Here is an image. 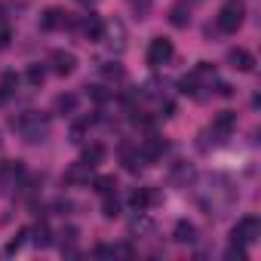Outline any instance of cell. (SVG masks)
I'll return each mask as SVG.
<instances>
[{"instance_id": "obj_15", "label": "cell", "mask_w": 261, "mask_h": 261, "mask_svg": "<svg viewBox=\"0 0 261 261\" xmlns=\"http://www.w3.org/2000/svg\"><path fill=\"white\" fill-rule=\"evenodd\" d=\"M16 89H19V74H16V71H7V74H4V83H0V95L10 98Z\"/></svg>"}, {"instance_id": "obj_13", "label": "cell", "mask_w": 261, "mask_h": 261, "mask_svg": "<svg viewBox=\"0 0 261 261\" xmlns=\"http://www.w3.org/2000/svg\"><path fill=\"white\" fill-rule=\"evenodd\" d=\"M172 237H175V243H194V240H197V227H194L191 221H178Z\"/></svg>"}, {"instance_id": "obj_8", "label": "cell", "mask_w": 261, "mask_h": 261, "mask_svg": "<svg viewBox=\"0 0 261 261\" xmlns=\"http://www.w3.org/2000/svg\"><path fill=\"white\" fill-rule=\"evenodd\" d=\"M71 13H65V10H46L43 13V19H40V28H46V31H53V28H68L71 25V19H68Z\"/></svg>"}, {"instance_id": "obj_19", "label": "cell", "mask_w": 261, "mask_h": 261, "mask_svg": "<svg viewBox=\"0 0 261 261\" xmlns=\"http://www.w3.org/2000/svg\"><path fill=\"white\" fill-rule=\"evenodd\" d=\"M43 80H46V68H43V65H31V68H28V83H31V86H40Z\"/></svg>"}, {"instance_id": "obj_12", "label": "cell", "mask_w": 261, "mask_h": 261, "mask_svg": "<svg viewBox=\"0 0 261 261\" xmlns=\"http://www.w3.org/2000/svg\"><path fill=\"white\" fill-rule=\"evenodd\" d=\"M169 22L175 25V28H185L188 22H191V4L185 0V4H175L172 10H169Z\"/></svg>"}, {"instance_id": "obj_14", "label": "cell", "mask_w": 261, "mask_h": 261, "mask_svg": "<svg viewBox=\"0 0 261 261\" xmlns=\"http://www.w3.org/2000/svg\"><path fill=\"white\" fill-rule=\"evenodd\" d=\"M101 160H105V148H101V145H89V148L83 151V157H80V163H86L89 169H92V166H98Z\"/></svg>"}, {"instance_id": "obj_6", "label": "cell", "mask_w": 261, "mask_h": 261, "mask_svg": "<svg viewBox=\"0 0 261 261\" xmlns=\"http://www.w3.org/2000/svg\"><path fill=\"white\" fill-rule=\"evenodd\" d=\"M77 28H80V34H83L86 40H92V43H95V40H105V22H101L98 16H92V13L83 16Z\"/></svg>"}, {"instance_id": "obj_23", "label": "cell", "mask_w": 261, "mask_h": 261, "mask_svg": "<svg viewBox=\"0 0 261 261\" xmlns=\"http://www.w3.org/2000/svg\"><path fill=\"white\" fill-rule=\"evenodd\" d=\"M25 237H28V230H19V237L7 246V252H19V249H22V243H25Z\"/></svg>"}, {"instance_id": "obj_18", "label": "cell", "mask_w": 261, "mask_h": 261, "mask_svg": "<svg viewBox=\"0 0 261 261\" xmlns=\"http://www.w3.org/2000/svg\"><path fill=\"white\" fill-rule=\"evenodd\" d=\"M123 160H126V169H129V172H136V169H142L145 154H142V151H139V154H136V151H126V154H123Z\"/></svg>"}, {"instance_id": "obj_4", "label": "cell", "mask_w": 261, "mask_h": 261, "mask_svg": "<svg viewBox=\"0 0 261 261\" xmlns=\"http://www.w3.org/2000/svg\"><path fill=\"white\" fill-rule=\"evenodd\" d=\"M172 40L169 37H154L151 40V46H148V65L151 68H160V65H166L169 59H172Z\"/></svg>"}, {"instance_id": "obj_25", "label": "cell", "mask_w": 261, "mask_h": 261, "mask_svg": "<svg viewBox=\"0 0 261 261\" xmlns=\"http://www.w3.org/2000/svg\"><path fill=\"white\" fill-rule=\"evenodd\" d=\"M188 4H200V0H188Z\"/></svg>"}, {"instance_id": "obj_9", "label": "cell", "mask_w": 261, "mask_h": 261, "mask_svg": "<svg viewBox=\"0 0 261 261\" xmlns=\"http://www.w3.org/2000/svg\"><path fill=\"white\" fill-rule=\"evenodd\" d=\"M105 34L111 37L108 43H111V49H114V53H123V49H126V28H123V22L105 25Z\"/></svg>"}, {"instance_id": "obj_17", "label": "cell", "mask_w": 261, "mask_h": 261, "mask_svg": "<svg viewBox=\"0 0 261 261\" xmlns=\"http://www.w3.org/2000/svg\"><path fill=\"white\" fill-rule=\"evenodd\" d=\"M101 212H105V218H117V215H120V200H117V194H105Z\"/></svg>"}, {"instance_id": "obj_11", "label": "cell", "mask_w": 261, "mask_h": 261, "mask_svg": "<svg viewBox=\"0 0 261 261\" xmlns=\"http://www.w3.org/2000/svg\"><path fill=\"white\" fill-rule=\"evenodd\" d=\"M154 200H157V191H154V188H139L129 203L136 206V212H145L148 206H154Z\"/></svg>"}, {"instance_id": "obj_2", "label": "cell", "mask_w": 261, "mask_h": 261, "mask_svg": "<svg viewBox=\"0 0 261 261\" xmlns=\"http://www.w3.org/2000/svg\"><path fill=\"white\" fill-rule=\"evenodd\" d=\"M246 19V4L243 0H224V7L218 10V28L224 34H233Z\"/></svg>"}, {"instance_id": "obj_3", "label": "cell", "mask_w": 261, "mask_h": 261, "mask_svg": "<svg viewBox=\"0 0 261 261\" xmlns=\"http://www.w3.org/2000/svg\"><path fill=\"white\" fill-rule=\"evenodd\" d=\"M230 237H233V246H252V243L261 237V221H258L255 215H246V218H240V221L233 224Z\"/></svg>"}, {"instance_id": "obj_1", "label": "cell", "mask_w": 261, "mask_h": 261, "mask_svg": "<svg viewBox=\"0 0 261 261\" xmlns=\"http://www.w3.org/2000/svg\"><path fill=\"white\" fill-rule=\"evenodd\" d=\"M13 126L22 133V139L31 142V145H37V142H43L49 136V117L40 114V111H25L19 120H13Z\"/></svg>"}, {"instance_id": "obj_16", "label": "cell", "mask_w": 261, "mask_h": 261, "mask_svg": "<svg viewBox=\"0 0 261 261\" xmlns=\"http://www.w3.org/2000/svg\"><path fill=\"white\" fill-rule=\"evenodd\" d=\"M77 111V95H59L56 98V114H74Z\"/></svg>"}, {"instance_id": "obj_22", "label": "cell", "mask_w": 261, "mask_h": 261, "mask_svg": "<svg viewBox=\"0 0 261 261\" xmlns=\"http://www.w3.org/2000/svg\"><path fill=\"white\" fill-rule=\"evenodd\" d=\"M34 233H37V237H34L37 246H49V230H46V227H37Z\"/></svg>"}, {"instance_id": "obj_5", "label": "cell", "mask_w": 261, "mask_h": 261, "mask_svg": "<svg viewBox=\"0 0 261 261\" xmlns=\"http://www.w3.org/2000/svg\"><path fill=\"white\" fill-rule=\"evenodd\" d=\"M49 65H53V74L68 77V74H74V68H77V56H74V53H65V49H56V53L49 56Z\"/></svg>"}, {"instance_id": "obj_20", "label": "cell", "mask_w": 261, "mask_h": 261, "mask_svg": "<svg viewBox=\"0 0 261 261\" xmlns=\"http://www.w3.org/2000/svg\"><path fill=\"white\" fill-rule=\"evenodd\" d=\"M95 188L105 197V194H114L117 191V181H114V175H101V178H95Z\"/></svg>"}, {"instance_id": "obj_7", "label": "cell", "mask_w": 261, "mask_h": 261, "mask_svg": "<svg viewBox=\"0 0 261 261\" xmlns=\"http://www.w3.org/2000/svg\"><path fill=\"white\" fill-rule=\"evenodd\" d=\"M227 62H230L233 71H243V74L255 71V56L246 53V49H230V53H227Z\"/></svg>"}, {"instance_id": "obj_26", "label": "cell", "mask_w": 261, "mask_h": 261, "mask_svg": "<svg viewBox=\"0 0 261 261\" xmlns=\"http://www.w3.org/2000/svg\"><path fill=\"white\" fill-rule=\"evenodd\" d=\"M80 4H92V0H80Z\"/></svg>"}, {"instance_id": "obj_24", "label": "cell", "mask_w": 261, "mask_h": 261, "mask_svg": "<svg viewBox=\"0 0 261 261\" xmlns=\"http://www.w3.org/2000/svg\"><path fill=\"white\" fill-rule=\"evenodd\" d=\"M7 46H10V28L0 25V49H7Z\"/></svg>"}, {"instance_id": "obj_10", "label": "cell", "mask_w": 261, "mask_h": 261, "mask_svg": "<svg viewBox=\"0 0 261 261\" xmlns=\"http://www.w3.org/2000/svg\"><path fill=\"white\" fill-rule=\"evenodd\" d=\"M233 126H237V114H233V111H221V114L215 117V123H212V133L224 139V136H230Z\"/></svg>"}, {"instance_id": "obj_21", "label": "cell", "mask_w": 261, "mask_h": 261, "mask_svg": "<svg viewBox=\"0 0 261 261\" xmlns=\"http://www.w3.org/2000/svg\"><path fill=\"white\" fill-rule=\"evenodd\" d=\"M133 233H151V221H148L145 215H139V218L133 221Z\"/></svg>"}]
</instances>
